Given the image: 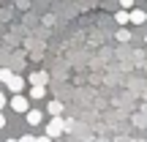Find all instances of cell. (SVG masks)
<instances>
[{
    "label": "cell",
    "instance_id": "6da1fadb",
    "mask_svg": "<svg viewBox=\"0 0 147 142\" xmlns=\"http://www.w3.org/2000/svg\"><path fill=\"white\" fill-rule=\"evenodd\" d=\"M65 128H68V123H65L63 118H52V120H49V126H47V134H49L52 139H60V134H63Z\"/></svg>",
    "mask_w": 147,
    "mask_h": 142
},
{
    "label": "cell",
    "instance_id": "7a4b0ae2",
    "mask_svg": "<svg viewBox=\"0 0 147 142\" xmlns=\"http://www.w3.org/2000/svg\"><path fill=\"white\" fill-rule=\"evenodd\" d=\"M8 104H11V109H14V112H27V109H30L27 96H22V93H14V99H11Z\"/></svg>",
    "mask_w": 147,
    "mask_h": 142
},
{
    "label": "cell",
    "instance_id": "3957f363",
    "mask_svg": "<svg viewBox=\"0 0 147 142\" xmlns=\"http://www.w3.org/2000/svg\"><path fill=\"white\" fill-rule=\"evenodd\" d=\"M5 85H8L11 93H22V90H25V79H22L19 74H11V77L5 79Z\"/></svg>",
    "mask_w": 147,
    "mask_h": 142
},
{
    "label": "cell",
    "instance_id": "277c9868",
    "mask_svg": "<svg viewBox=\"0 0 147 142\" xmlns=\"http://www.w3.org/2000/svg\"><path fill=\"white\" fill-rule=\"evenodd\" d=\"M25 118H27V123H30V126H38V123L44 120V112H38V109H27Z\"/></svg>",
    "mask_w": 147,
    "mask_h": 142
},
{
    "label": "cell",
    "instance_id": "5b68a950",
    "mask_svg": "<svg viewBox=\"0 0 147 142\" xmlns=\"http://www.w3.org/2000/svg\"><path fill=\"white\" fill-rule=\"evenodd\" d=\"M49 82V74L47 71H36V74H30V85H47Z\"/></svg>",
    "mask_w": 147,
    "mask_h": 142
},
{
    "label": "cell",
    "instance_id": "8992f818",
    "mask_svg": "<svg viewBox=\"0 0 147 142\" xmlns=\"http://www.w3.org/2000/svg\"><path fill=\"white\" fill-rule=\"evenodd\" d=\"M27 96H30V99H36V101H38V99H44V96H47V85H33Z\"/></svg>",
    "mask_w": 147,
    "mask_h": 142
},
{
    "label": "cell",
    "instance_id": "52a82bcc",
    "mask_svg": "<svg viewBox=\"0 0 147 142\" xmlns=\"http://www.w3.org/2000/svg\"><path fill=\"white\" fill-rule=\"evenodd\" d=\"M144 19H147V14H144L142 8H134V11H131V22H134V25H142Z\"/></svg>",
    "mask_w": 147,
    "mask_h": 142
},
{
    "label": "cell",
    "instance_id": "ba28073f",
    "mask_svg": "<svg viewBox=\"0 0 147 142\" xmlns=\"http://www.w3.org/2000/svg\"><path fill=\"white\" fill-rule=\"evenodd\" d=\"M49 115L60 118V115H63V104H60V101H49Z\"/></svg>",
    "mask_w": 147,
    "mask_h": 142
},
{
    "label": "cell",
    "instance_id": "9c48e42d",
    "mask_svg": "<svg viewBox=\"0 0 147 142\" xmlns=\"http://www.w3.org/2000/svg\"><path fill=\"white\" fill-rule=\"evenodd\" d=\"M115 19H117V25H125V22H131V11H117Z\"/></svg>",
    "mask_w": 147,
    "mask_h": 142
},
{
    "label": "cell",
    "instance_id": "30bf717a",
    "mask_svg": "<svg viewBox=\"0 0 147 142\" xmlns=\"http://www.w3.org/2000/svg\"><path fill=\"white\" fill-rule=\"evenodd\" d=\"M128 38H131L128 30H117V41H128Z\"/></svg>",
    "mask_w": 147,
    "mask_h": 142
},
{
    "label": "cell",
    "instance_id": "8fae6325",
    "mask_svg": "<svg viewBox=\"0 0 147 142\" xmlns=\"http://www.w3.org/2000/svg\"><path fill=\"white\" fill-rule=\"evenodd\" d=\"M16 142H36V137H30V134H25V137H19Z\"/></svg>",
    "mask_w": 147,
    "mask_h": 142
},
{
    "label": "cell",
    "instance_id": "7c38bea8",
    "mask_svg": "<svg viewBox=\"0 0 147 142\" xmlns=\"http://www.w3.org/2000/svg\"><path fill=\"white\" fill-rule=\"evenodd\" d=\"M36 142H55V139L49 137V134H44V137H36Z\"/></svg>",
    "mask_w": 147,
    "mask_h": 142
},
{
    "label": "cell",
    "instance_id": "4fadbf2b",
    "mask_svg": "<svg viewBox=\"0 0 147 142\" xmlns=\"http://www.w3.org/2000/svg\"><path fill=\"white\" fill-rule=\"evenodd\" d=\"M120 5L123 8H134V0H120Z\"/></svg>",
    "mask_w": 147,
    "mask_h": 142
},
{
    "label": "cell",
    "instance_id": "5bb4252c",
    "mask_svg": "<svg viewBox=\"0 0 147 142\" xmlns=\"http://www.w3.org/2000/svg\"><path fill=\"white\" fill-rule=\"evenodd\" d=\"M3 107H5V93L0 90V109H3Z\"/></svg>",
    "mask_w": 147,
    "mask_h": 142
},
{
    "label": "cell",
    "instance_id": "9a60e30c",
    "mask_svg": "<svg viewBox=\"0 0 147 142\" xmlns=\"http://www.w3.org/2000/svg\"><path fill=\"white\" fill-rule=\"evenodd\" d=\"M3 126H5V115L0 112V128H3Z\"/></svg>",
    "mask_w": 147,
    "mask_h": 142
},
{
    "label": "cell",
    "instance_id": "2e32d148",
    "mask_svg": "<svg viewBox=\"0 0 147 142\" xmlns=\"http://www.w3.org/2000/svg\"><path fill=\"white\" fill-rule=\"evenodd\" d=\"M5 142H16V139H5Z\"/></svg>",
    "mask_w": 147,
    "mask_h": 142
},
{
    "label": "cell",
    "instance_id": "e0dca14e",
    "mask_svg": "<svg viewBox=\"0 0 147 142\" xmlns=\"http://www.w3.org/2000/svg\"><path fill=\"white\" fill-rule=\"evenodd\" d=\"M0 74H3V69H0Z\"/></svg>",
    "mask_w": 147,
    "mask_h": 142
}]
</instances>
